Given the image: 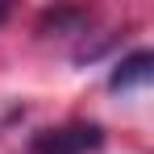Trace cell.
<instances>
[{"label":"cell","instance_id":"6da1fadb","mask_svg":"<svg viewBox=\"0 0 154 154\" xmlns=\"http://www.w3.org/2000/svg\"><path fill=\"white\" fill-rule=\"evenodd\" d=\"M100 150H104V129L96 121H71L63 129H46L29 146V154H100Z\"/></svg>","mask_w":154,"mask_h":154},{"label":"cell","instance_id":"7a4b0ae2","mask_svg":"<svg viewBox=\"0 0 154 154\" xmlns=\"http://www.w3.org/2000/svg\"><path fill=\"white\" fill-rule=\"evenodd\" d=\"M150 79H154V54L150 50H133V54H125V58L112 67L108 88H112V92H129V88H146Z\"/></svg>","mask_w":154,"mask_h":154},{"label":"cell","instance_id":"3957f363","mask_svg":"<svg viewBox=\"0 0 154 154\" xmlns=\"http://www.w3.org/2000/svg\"><path fill=\"white\" fill-rule=\"evenodd\" d=\"M4 17H8V8H4V4H0V21H4Z\"/></svg>","mask_w":154,"mask_h":154}]
</instances>
